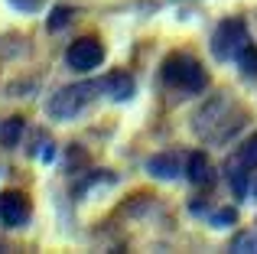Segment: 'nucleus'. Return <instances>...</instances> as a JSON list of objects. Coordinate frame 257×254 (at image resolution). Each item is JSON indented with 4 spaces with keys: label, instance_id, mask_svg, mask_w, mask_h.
Masks as SVG:
<instances>
[{
    "label": "nucleus",
    "instance_id": "obj_1",
    "mask_svg": "<svg viewBox=\"0 0 257 254\" xmlns=\"http://www.w3.org/2000/svg\"><path fill=\"white\" fill-rule=\"evenodd\" d=\"M163 82L170 85V88H176V91L199 95V91H205L208 75H205V69H202L192 56H186V52H173V56L163 62Z\"/></svg>",
    "mask_w": 257,
    "mask_h": 254
},
{
    "label": "nucleus",
    "instance_id": "obj_2",
    "mask_svg": "<svg viewBox=\"0 0 257 254\" xmlns=\"http://www.w3.org/2000/svg\"><path fill=\"white\" fill-rule=\"evenodd\" d=\"M251 46V36H247V26L241 20H225L218 23V30L212 33V56L218 62H234L241 59V52Z\"/></svg>",
    "mask_w": 257,
    "mask_h": 254
},
{
    "label": "nucleus",
    "instance_id": "obj_3",
    "mask_svg": "<svg viewBox=\"0 0 257 254\" xmlns=\"http://www.w3.org/2000/svg\"><path fill=\"white\" fill-rule=\"evenodd\" d=\"M104 88V82H82V85H69V88H62L59 95H52L49 101V114L56 117V121H69V117H75L78 111L85 108L88 101H91L98 91Z\"/></svg>",
    "mask_w": 257,
    "mask_h": 254
},
{
    "label": "nucleus",
    "instance_id": "obj_4",
    "mask_svg": "<svg viewBox=\"0 0 257 254\" xmlns=\"http://www.w3.org/2000/svg\"><path fill=\"white\" fill-rule=\"evenodd\" d=\"M33 215V205L26 199V192L20 189H7L0 192V225L4 228H23Z\"/></svg>",
    "mask_w": 257,
    "mask_h": 254
},
{
    "label": "nucleus",
    "instance_id": "obj_5",
    "mask_svg": "<svg viewBox=\"0 0 257 254\" xmlns=\"http://www.w3.org/2000/svg\"><path fill=\"white\" fill-rule=\"evenodd\" d=\"M65 59H69V65L75 72H91V69H98V65L104 62V46H101L94 36H82V39H75V43L69 46Z\"/></svg>",
    "mask_w": 257,
    "mask_h": 254
},
{
    "label": "nucleus",
    "instance_id": "obj_6",
    "mask_svg": "<svg viewBox=\"0 0 257 254\" xmlns=\"http://www.w3.org/2000/svg\"><path fill=\"white\" fill-rule=\"evenodd\" d=\"M147 170L157 179H173V176H179V157L176 153H157V157L147 160Z\"/></svg>",
    "mask_w": 257,
    "mask_h": 254
},
{
    "label": "nucleus",
    "instance_id": "obj_7",
    "mask_svg": "<svg viewBox=\"0 0 257 254\" xmlns=\"http://www.w3.org/2000/svg\"><path fill=\"white\" fill-rule=\"evenodd\" d=\"M186 173H189V179H192L195 186H208V183H212V163H208L205 153H192Z\"/></svg>",
    "mask_w": 257,
    "mask_h": 254
},
{
    "label": "nucleus",
    "instance_id": "obj_8",
    "mask_svg": "<svg viewBox=\"0 0 257 254\" xmlns=\"http://www.w3.org/2000/svg\"><path fill=\"white\" fill-rule=\"evenodd\" d=\"M104 85H107L114 101H124V98L134 95V78L131 75H111V78H104Z\"/></svg>",
    "mask_w": 257,
    "mask_h": 254
},
{
    "label": "nucleus",
    "instance_id": "obj_9",
    "mask_svg": "<svg viewBox=\"0 0 257 254\" xmlns=\"http://www.w3.org/2000/svg\"><path fill=\"white\" fill-rule=\"evenodd\" d=\"M20 134H23V117H10V121L0 127V144L4 147H17Z\"/></svg>",
    "mask_w": 257,
    "mask_h": 254
},
{
    "label": "nucleus",
    "instance_id": "obj_10",
    "mask_svg": "<svg viewBox=\"0 0 257 254\" xmlns=\"http://www.w3.org/2000/svg\"><path fill=\"white\" fill-rule=\"evenodd\" d=\"M247 166L241 163V166H231V170H228V179H231V189H234V196L238 199H244L247 196V176H251V173H244Z\"/></svg>",
    "mask_w": 257,
    "mask_h": 254
},
{
    "label": "nucleus",
    "instance_id": "obj_11",
    "mask_svg": "<svg viewBox=\"0 0 257 254\" xmlns=\"http://www.w3.org/2000/svg\"><path fill=\"white\" fill-rule=\"evenodd\" d=\"M238 163H244L247 170H254V166H257V134H251V137L244 140V147L238 150Z\"/></svg>",
    "mask_w": 257,
    "mask_h": 254
},
{
    "label": "nucleus",
    "instance_id": "obj_12",
    "mask_svg": "<svg viewBox=\"0 0 257 254\" xmlns=\"http://www.w3.org/2000/svg\"><path fill=\"white\" fill-rule=\"evenodd\" d=\"M231 251H238V254H257V231H241L238 238L231 241Z\"/></svg>",
    "mask_w": 257,
    "mask_h": 254
},
{
    "label": "nucleus",
    "instance_id": "obj_13",
    "mask_svg": "<svg viewBox=\"0 0 257 254\" xmlns=\"http://www.w3.org/2000/svg\"><path fill=\"white\" fill-rule=\"evenodd\" d=\"M238 62H241V72H244L247 78H254V75H257V49H251V46H247V49L241 52Z\"/></svg>",
    "mask_w": 257,
    "mask_h": 254
},
{
    "label": "nucleus",
    "instance_id": "obj_14",
    "mask_svg": "<svg viewBox=\"0 0 257 254\" xmlns=\"http://www.w3.org/2000/svg\"><path fill=\"white\" fill-rule=\"evenodd\" d=\"M69 20H72V10H69V7H52V13H49V30H62Z\"/></svg>",
    "mask_w": 257,
    "mask_h": 254
},
{
    "label": "nucleus",
    "instance_id": "obj_15",
    "mask_svg": "<svg viewBox=\"0 0 257 254\" xmlns=\"http://www.w3.org/2000/svg\"><path fill=\"white\" fill-rule=\"evenodd\" d=\"M212 222H215V225H231V222H234V209H221L218 215L212 218Z\"/></svg>",
    "mask_w": 257,
    "mask_h": 254
},
{
    "label": "nucleus",
    "instance_id": "obj_16",
    "mask_svg": "<svg viewBox=\"0 0 257 254\" xmlns=\"http://www.w3.org/2000/svg\"><path fill=\"white\" fill-rule=\"evenodd\" d=\"M52 157H56V147H52V140H46V144H43V150H39V160H46V163H49Z\"/></svg>",
    "mask_w": 257,
    "mask_h": 254
},
{
    "label": "nucleus",
    "instance_id": "obj_17",
    "mask_svg": "<svg viewBox=\"0 0 257 254\" xmlns=\"http://www.w3.org/2000/svg\"><path fill=\"white\" fill-rule=\"evenodd\" d=\"M13 4H17L20 10H36V7H39V0H13Z\"/></svg>",
    "mask_w": 257,
    "mask_h": 254
},
{
    "label": "nucleus",
    "instance_id": "obj_18",
    "mask_svg": "<svg viewBox=\"0 0 257 254\" xmlns=\"http://www.w3.org/2000/svg\"><path fill=\"white\" fill-rule=\"evenodd\" d=\"M254 196H257V186H254Z\"/></svg>",
    "mask_w": 257,
    "mask_h": 254
}]
</instances>
